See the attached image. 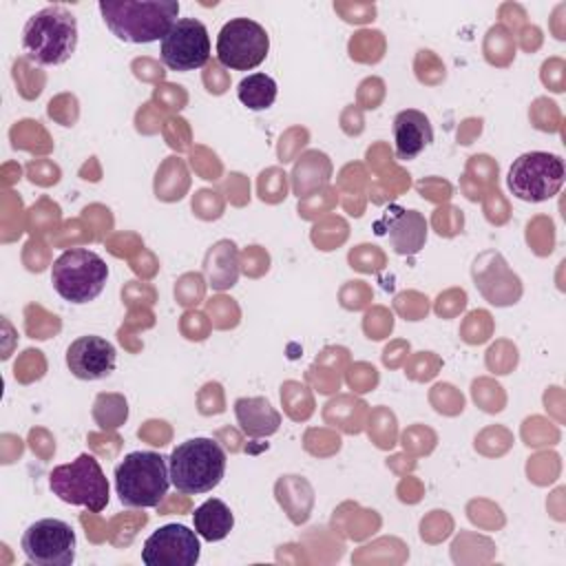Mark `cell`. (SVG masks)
<instances>
[{
	"mask_svg": "<svg viewBox=\"0 0 566 566\" xmlns=\"http://www.w3.org/2000/svg\"><path fill=\"white\" fill-rule=\"evenodd\" d=\"M201 555L197 531L184 524H164L148 535L142 548L146 566H195Z\"/></svg>",
	"mask_w": 566,
	"mask_h": 566,
	"instance_id": "11",
	"label": "cell"
},
{
	"mask_svg": "<svg viewBox=\"0 0 566 566\" xmlns=\"http://www.w3.org/2000/svg\"><path fill=\"white\" fill-rule=\"evenodd\" d=\"M234 413L241 431L250 438H265L276 433L281 424V413L270 405L268 398H239L234 402Z\"/></svg>",
	"mask_w": 566,
	"mask_h": 566,
	"instance_id": "14",
	"label": "cell"
},
{
	"mask_svg": "<svg viewBox=\"0 0 566 566\" xmlns=\"http://www.w3.org/2000/svg\"><path fill=\"white\" fill-rule=\"evenodd\" d=\"M170 486L166 458L155 451H133L115 467V491L128 509L159 506Z\"/></svg>",
	"mask_w": 566,
	"mask_h": 566,
	"instance_id": "4",
	"label": "cell"
},
{
	"mask_svg": "<svg viewBox=\"0 0 566 566\" xmlns=\"http://www.w3.org/2000/svg\"><path fill=\"white\" fill-rule=\"evenodd\" d=\"M237 95L250 111L270 108L276 99V82L265 73H250L237 86Z\"/></svg>",
	"mask_w": 566,
	"mask_h": 566,
	"instance_id": "17",
	"label": "cell"
},
{
	"mask_svg": "<svg viewBox=\"0 0 566 566\" xmlns=\"http://www.w3.org/2000/svg\"><path fill=\"white\" fill-rule=\"evenodd\" d=\"M226 451L212 438H190L177 444L168 458L170 484L186 495L212 491L226 473Z\"/></svg>",
	"mask_w": 566,
	"mask_h": 566,
	"instance_id": "3",
	"label": "cell"
},
{
	"mask_svg": "<svg viewBox=\"0 0 566 566\" xmlns=\"http://www.w3.org/2000/svg\"><path fill=\"white\" fill-rule=\"evenodd\" d=\"M106 261L86 248L64 250L51 265L53 290L73 305H84L97 298L106 285Z\"/></svg>",
	"mask_w": 566,
	"mask_h": 566,
	"instance_id": "5",
	"label": "cell"
},
{
	"mask_svg": "<svg viewBox=\"0 0 566 566\" xmlns=\"http://www.w3.org/2000/svg\"><path fill=\"white\" fill-rule=\"evenodd\" d=\"M387 237L396 254H416L427 241V221L418 210H396L387 223Z\"/></svg>",
	"mask_w": 566,
	"mask_h": 566,
	"instance_id": "15",
	"label": "cell"
},
{
	"mask_svg": "<svg viewBox=\"0 0 566 566\" xmlns=\"http://www.w3.org/2000/svg\"><path fill=\"white\" fill-rule=\"evenodd\" d=\"M97 7L111 33L130 44L164 40L179 20L177 0H102Z\"/></svg>",
	"mask_w": 566,
	"mask_h": 566,
	"instance_id": "1",
	"label": "cell"
},
{
	"mask_svg": "<svg viewBox=\"0 0 566 566\" xmlns=\"http://www.w3.org/2000/svg\"><path fill=\"white\" fill-rule=\"evenodd\" d=\"M192 524H195V531L199 537H203L208 542H219L230 535V531L234 526V515L226 502L210 497L195 509Z\"/></svg>",
	"mask_w": 566,
	"mask_h": 566,
	"instance_id": "16",
	"label": "cell"
},
{
	"mask_svg": "<svg viewBox=\"0 0 566 566\" xmlns=\"http://www.w3.org/2000/svg\"><path fill=\"white\" fill-rule=\"evenodd\" d=\"M77 46V20L62 4H49L33 13L22 29L27 57L42 66L64 64Z\"/></svg>",
	"mask_w": 566,
	"mask_h": 566,
	"instance_id": "2",
	"label": "cell"
},
{
	"mask_svg": "<svg viewBox=\"0 0 566 566\" xmlns=\"http://www.w3.org/2000/svg\"><path fill=\"white\" fill-rule=\"evenodd\" d=\"M394 150L400 161L416 159L431 142L433 128L422 111L407 108L394 117Z\"/></svg>",
	"mask_w": 566,
	"mask_h": 566,
	"instance_id": "13",
	"label": "cell"
},
{
	"mask_svg": "<svg viewBox=\"0 0 566 566\" xmlns=\"http://www.w3.org/2000/svg\"><path fill=\"white\" fill-rule=\"evenodd\" d=\"M75 531L64 520L33 522L20 539V548L35 566H71L75 562Z\"/></svg>",
	"mask_w": 566,
	"mask_h": 566,
	"instance_id": "9",
	"label": "cell"
},
{
	"mask_svg": "<svg viewBox=\"0 0 566 566\" xmlns=\"http://www.w3.org/2000/svg\"><path fill=\"white\" fill-rule=\"evenodd\" d=\"M49 486L66 504L84 506L99 513L108 504V480L99 462L91 453H80L69 464H60L49 473Z\"/></svg>",
	"mask_w": 566,
	"mask_h": 566,
	"instance_id": "6",
	"label": "cell"
},
{
	"mask_svg": "<svg viewBox=\"0 0 566 566\" xmlns=\"http://www.w3.org/2000/svg\"><path fill=\"white\" fill-rule=\"evenodd\" d=\"M159 57L170 71H195L210 60V35L201 20L179 18L159 44Z\"/></svg>",
	"mask_w": 566,
	"mask_h": 566,
	"instance_id": "10",
	"label": "cell"
},
{
	"mask_svg": "<svg viewBox=\"0 0 566 566\" xmlns=\"http://www.w3.org/2000/svg\"><path fill=\"white\" fill-rule=\"evenodd\" d=\"M115 347L102 336H80L66 349V365L80 380H99L115 369Z\"/></svg>",
	"mask_w": 566,
	"mask_h": 566,
	"instance_id": "12",
	"label": "cell"
},
{
	"mask_svg": "<svg viewBox=\"0 0 566 566\" xmlns=\"http://www.w3.org/2000/svg\"><path fill=\"white\" fill-rule=\"evenodd\" d=\"M270 51L268 31L250 18L228 20L217 35V60L232 71L256 69Z\"/></svg>",
	"mask_w": 566,
	"mask_h": 566,
	"instance_id": "8",
	"label": "cell"
},
{
	"mask_svg": "<svg viewBox=\"0 0 566 566\" xmlns=\"http://www.w3.org/2000/svg\"><path fill=\"white\" fill-rule=\"evenodd\" d=\"M564 177L566 168L559 155L533 150L513 159L506 184L517 199L539 203L553 199L559 192V188L564 186Z\"/></svg>",
	"mask_w": 566,
	"mask_h": 566,
	"instance_id": "7",
	"label": "cell"
}]
</instances>
